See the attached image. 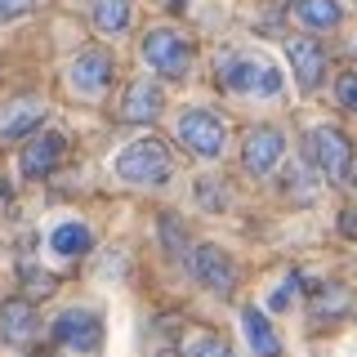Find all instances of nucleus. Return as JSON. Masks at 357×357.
<instances>
[{
  "instance_id": "11",
  "label": "nucleus",
  "mask_w": 357,
  "mask_h": 357,
  "mask_svg": "<svg viewBox=\"0 0 357 357\" xmlns=\"http://www.w3.org/2000/svg\"><path fill=\"white\" fill-rule=\"evenodd\" d=\"M290 67H295V76H299L304 89H317L321 81H326V50H321L312 36L290 40Z\"/></svg>"
},
{
  "instance_id": "7",
  "label": "nucleus",
  "mask_w": 357,
  "mask_h": 357,
  "mask_svg": "<svg viewBox=\"0 0 357 357\" xmlns=\"http://www.w3.org/2000/svg\"><path fill=\"white\" fill-rule=\"evenodd\" d=\"M178 139H183L197 156H219L228 130H223V121L215 112H188V116L178 121Z\"/></svg>"
},
{
  "instance_id": "9",
  "label": "nucleus",
  "mask_w": 357,
  "mask_h": 357,
  "mask_svg": "<svg viewBox=\"0 0 357 357\" xmlns=\"http://www.w3.org/2000/svg\"><path fill=\"white\" fill-rule=\"evenodd\" d=\"M63 152H67V139H63V134H40V139H31L27 148H22V161H18L22 178L54 174V165L63 161Z\"/></svg>"
},
{
  "instance_id": "12",
  "label": "nucleus",
  "mask_w": 357,
  "mask_h": 357,
  "mask_svg": "<svg viewBox=\"0 0 357 357\" xmlns=\"http://www.w3.org/2000/svg\"><path fill=\"white\" fill-rule=\"evenodd\" d=\"M161 107H165V98H161V89H156L152 81H134L126 89V103H121V116L126 121H139V126H148V121L161 116Z\"/></svg>"
},
{
  "instance_id": "10",
  "label": "nucleus",
  "mask_w": 357,
  "mask_h": 357,
  "mask_svg": "<svg viewBox=\"0 0 357 357\" xmlns=\"http://www.w3.org/2000/svg\"><path fill=\"white\" fill-rule=\"evenodd\" d=\"M72 85L81 89V94H103L112 85V54L107 50H85L76 54L72 63Z\"/></svg>"
},
{
  "instance_id": "19",
  "label": "nucleus",
  "mask_w": 357,
  "mask_h": 357,
  "mask_svg": "<svg viewBox=\"0 0 357 357\" xmlns=\"http://www.w3.org/2000/svg\"><path fill=\"white\" fill-rule=\"evenodd\" d=\"M94 22H98V31H107V36L126 31V22H130V0H94Z\"/></svg>"
},
{
  "instance_id": "18",
  "label": "nucleus",
  "mask_w": 357,
  "mask_h": 357,
  "mask_svg": "<svg viewBox=\"0 0 357 357\" xmlns=\"http://www.w3.org/2000/svg\"><path fill=\"white\" fill-rule=\"evenodd\" d=\"M290 9H295V18L304 22V27H312V31L340 22V5H335V0H290Z\"/></svg>"
},
{
  "instance_id": "4",
  "label": "nucleus",
  "mask_w": 357,
  "mask_h": 357,
  "mask_svg": "<svg viewBox=\"0 0 357 357\" xmlns=\"http://www.w3.org/2000/svg\"><path fill=\"white\" fill-rule=\"evenodd\" d=\"M54 340L67 344L76 353H94L103 344V321L94 317L89 308H67L59 321H54Z\"/></svg>"
},
{
  "instance_id": "8",
  "label": "nucleus",
  "mask_w": 357,
  "mask_h": 357,
  "mask_svg": "<svg viewBox=\"0 0 357 357\" xmlns=\"http://www.w3.org/2000/svg\"><path fill=\"white\" fill-rule=\"evenodd\" d=\"M282 156H286L282 130H273V126L250 130V139H245V170H250V174H273Z\"/></svg>"
},
{
  "instance_id": "21",
  "label": "nucleus",
  "mask_w": 357,
  "mask_h": 357,
  "mask_svg": "<svg viewBox=\"0 0 357 357\" xmlns=\"http://www.w3.org/2000/svg\"><path fill=\"white\" fill-rule=\"evenodd\" d=\"M22 282H27V295H31V299H50V295H54V277L45 273V268L27 264V259H22Z\"/></svg>"
},
{
  "instance_id": "25",
  "label": "nucleus",
  "mask_w": 357,
  "mask_h": 357,
  "mask_svg": "<svg viewBox=\"0 0 357 357\" xmlns=\"http://www.w3.org/2000/svg\"><path fill=\"white\" fill-rule=\"evenodd\" d=\"M290 290H295V277H290L282 290H273V308H286V304H290Z\"/></svg>"
},
{
  "instance_id": "13",
  "label": "nucleus",
  "mask_w": 357,
  "mask_h": 357,
  "mask_svg": "<svg viewBox=\"0 0 357 357\" xmlns=\"http://www.w3.org/2000/svg\"><path fill=\"white\" fill-rule=\"evenodd\" d=\"M40 121H45L40 98H18V103H9L0 112V139H22V134H31Z\"/></svg>"
},
{
  "instance_id": "27",
  "label": "nucleus",
  "mask_w": 357,
  "mask_h": 357,
  "mask_svg": "<svg viewBox=\"0 0 357 357\" xmlns=\"http://www.w3.org/2000/svg\"><path fill=\"white\" fill-rule=\"evenodd\" d=\"M161 357H170V353H161Z\"/></svg>"
},
{
  "instance_id": "16",
  "label": "nucleus",
  "mask_w": 357,
  "mask_h": 357,
  "mask_svg": "<svg viewBox=\"0 0 357 357\" xmlns=\"http://www.w3.org/2000/svg\"><path fill=\"white\" fill-rule=\"evenodd\" d=\"M54 255H63V259H76V255H89L94 250V237H89L85 223H63V228H54Z\"/></svg>"
},
{
  "instance_id": "3",
  "label": "nucleus",
  "mask_w": 357,
  "mask_h": 357,
  "mask_svg": "<svg viewBox=\"0 0 357 357\" xmlns=\"http://www.w3.org/2000/svg\"><path fill=\"white\" fill-rule=\"evenodd\" d=\"M349 152H353V143L335 126H317L308 134V156L317 161V170L326 174L331 183H349Z\"/></svg>"
},
{
  "instance_id": "24",
  "label": "nucleus",
  "mask_w": 357,
  "mask_h": 357,
  "mask_svg": "<svg viewBox=\"0 0 357 357\" xmlns=\"http://www.w3.org/2000/svg\"><path fill=\"white\" fill-rule=\"evenodd\" d=\"M340 232L344 237H357V210H340Z\"/></svg>"
},
{
  "instance_id": "22",
  "label": "nucleus",
  "mask_w": 357,
  "mask_h": 357,
  "mask_svg": "<svg viewBox=\"0 0 357 357\" xmlns=\"http://www.w3.org/2000/svg\"><path fill=\"white\" fill-rule=\"evenodd\" d=\"M36 9V0H0V22H14L22 14H31Z\"/></svg>"
},
{
  "instance_id": "23",
  "label": "nucleus",
  "mask_w": 357,
  "mask_h": 357,
  "mask_svg": "<svg viewBox=\"0 0 357 357\" xmlns=\"http://www.w3.org/2000/svg\"><path fill=\"white\" fill-rule=\"evenodd\" d=\"M335 94H340V103H344V107H353V112H357V76H340Z\"/></svg>"
},
{
  "instance_id": "6",
  "label": "nucleus",
  "mask_w": 357,
  "mask_h": 357,
  "mask_svg": "<svg viewBox=\"0 0 357 357\" xmlns=\"http://www.w3.org/2000/svg\"><path fill=\"white\" fill-rule=\"evenodd\" d=\"M192 277L201 286H210L215 295H232V286H237V264H232L228 250H219V245H197L192 250Z\"/></svg>"
},
{
  "instance_id": "5",
  "label": "nucleus",
  "mask_w": 357,
  "mask_h": 357,
  "mask_svg": "<svg viewBox=\"0 0 357 357\" xmlns=\"http://www.w3.org/2000/svg\"><path fill=\"white\" fill-rule=\"evenodd\" d=\"M223 85L237 94H277L282 76L268 63H250V59H223Z\"/></svg>"
},
{
  "instance_id": "2",
  "label": "nucleus",
  "mask_w": 357,
  "mask_h": 357,
  "mask_svg": "<svg viewBox=\"0 0 357 357\" xmlns=\"http://www.w3.org/2000/svg\"><path fill=\"white\" fill-rule=\"evenodd\" d=\"M143 59H148L161 76H188V67H192V50H188V40L178 36L170 27H156L143 36Z\"/></svg>"
},
{
  "instance_id": "14",
  "label": "nucleus",
  "mask_w": 357,
  "mask_h": 357,
  "mask_svg": "<svg viewBox=\"0 0 357 357\" xmlns=\"http://www.w3.org/2000/svg\"><path fill=\"white\" fill-rule=\"evenodd\" d=\"M0 335H5L9 344H27L31 335H36V308H31L27 299H5V304H0Z\"/></svg>"
},
{
  "instance_id": "15",
  "label": "nucleus",
  "mask_w": 357,
  "mask_h": 357,
  "mask_svg": "<svg viewBox=\"0 0 357 357\" xmlns=\"http://www.w3.org/2000/svg\"><path fill=\"white\" fill-rule=\"evenodd\" d=\"M241 321H245V340H250L255 357H282V340H277L273 321H268L259 308H245V312H241Z\"/></svg>"
},
{
  "instance_id": "20",
  "label": "nucleus",
  "mask_w": 357,
  "mask_h": 357,
  "mask_svg": "<svg viewBox=\"0 0 357 357\" xmlns=\"http://www.w3.org/2000/svg\"><path fill=\"white\" fill-rule=\"evenodd\" d=\"M183 357H232V349L219 335H192V340L183 344Z\"/></svg>"
},
{
  "instance_id": "26",
  "label": "nucleus",
  "mask_w": 357,
  "mask_h": 357,
  "mask_svg": "<svg viewBox=\"0 0 357 357\" xmlns=\"http://www.w3.org/2000/svg\"><path fill=\"white\" fill-rule=\"evenodd\" d=\"M353 183H357V174H353Z\"/></svg>"
},
{
  "instance_id": "1",
  "label": "nucleus",
  "mask_w": 357,
  "mask_h": 357,
  "mask_svg": "<svg viewBox=\"0 0 357 357\" xmlns=\"http://www.w3.org/2000/svg\"><path fill=\"white\" fill-rule=\"evenodd\" d=\"M170 152H165L161 139H139L130 143L126 152L116 156V174L126 178V183H170Z\"/></svg>"
},
{
  "instance_id": "17",
  "label": "nucleus",
  "mask_w": 357,
  "mask_h": 357,
  "mask_svg": "<svg viewBox=\"0 0 357 357\" xmlns=\"http://www.w3.org/2000/svg\"><path fill=\"white\" fill-rule=\"evenodd\" d=\"M344 312H349V290H344V286H321V290H312V317H317L321 326L340 321Z\"/></svg>"
}]
</instances>
